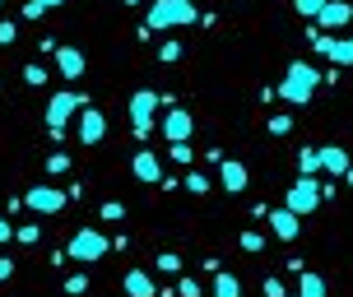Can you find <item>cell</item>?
<instances>
[{"mask_svg":"<svg viewBox=\"0 0 353 297\" xmlns=\"http://www.w3.org/2000/svg\"><path fill=\"white\" fill-rule=\"evenodd\" d=\"M316 84H321V70H316V65L293 61V65H288V74H283V84H279V98H283V103H293V107H302L312 93H316Z\"/></svg>","mask_w":353,"mask_h":297,"instance_id":"cell-1","label":"cell"},{"mask_svg":"<svg viewBox=\"0 0 353 297\" xmlns=\"http://www.w3.org/2000/svg\"><path fill=\"white\" fill-rule=\"evenodd\" d=\"M181 23H195V0H154L149 5V28H181Z\"/></svg>","mask_w":353,"mask_h":297,"instance_id":"cell-2","label":"cell"},{"mask_svg":"<svg viewBox=\"0 0 353 297\" xmlns=\"http://www.w3.org/2000/svg\"><path fill=\"white\" fill-rule=\"evenodd\" d=\"M70 112H84V98H79V93H52V103H47V130H52V140L65 135Z\"/></svg>","mask_w":353,"mask_h":297,"instance_id":"cell-3","label":"cell"},{"mask_svg":"<svg viewBox=\"0 0 353 297\" xmlns=\"http://www.w3.org/2000/svg\"><path fill=\"white\" fill-rule=\"evenodd\" d=\"M154 112H159V93L154 88H140L130 98V125H135L140 140H149V130H154Z\"/></svg>","mask_w":353,"mask_h":297,"instance_id":"cell-4","label":"cell"},{"mask_svg":"<svg viewBox=\"0 0 353 297\" xmlns=\"http://www.w3.org/2000/svg\"><path fill=\"white\" fill-rule=\"evenodd\" d=\"M107 246H112V242H107L103 232L84 227V232H74V237H70V251H65V256H70V260H84V265H88V260H103Z\"/></svg>","mask_w":353,"mask_h":297,"instance_id":"cell-5","label":"cell"},{"mask_svg":"<svg viewBox=\"0 0 353 297\" xmlns=\"http://www.w3.org/2000/svg\"><path fill=\"white\" fill-rule=\"evenodd\" d=\"M283 205H288L293 214H302V218H307V214H312V209L321 205V181H316V176H302V181H293V186H288V200H283Z\"/></svg>","mask_w":353,"mask_h":297,"instance_id":"cell-6","label":"cell"},{"mask_svg":"<svg viewBox=\"0 0 353 297\" xmlns=\"http://www.w3.org/2000/svg\"><path fill=\"white\" fill-rule=\"evenodd\" d=\"M65 200H70V191H61V186H33V191L23 195V205L37 214H56L65 209Z\"/></svg>","mask_w":353,"mask_h":297,"instance_id":"cell-7","label":"cell"},{"mask_svg":"<svg viewBox=\"0 0 353 297\" xmlns=\"http://www.w3.org/2000/svg\"><path fill=\"white\" fill-rule=\"evenodd\" d=\"M270 232H274L279 242H293L302 232V214H293L288 205H283V209H270Z\"/></svg>","mask_w":353,"mask_h":297,"instance_id":"cell-8","label":"cell"},{"mask_svg":"<svg viewBox=\"0 0 353 297\" xmlns=\"http://www.w3.org/2000/svg\"><path fill=\"white\" fill-rule=\"evenodd\" d=\"M321 33H325V28H349L353 23V5L349 0H325V10H321Z\"/></svg>","mask_w":353,"mask_h":297,"instance_id":"cell-9","label":"cell"},{"mask_svg":"<svg viewBox=\"0 0 353 297\" xmlns=\"http://www.w3.org/2000/svg\"><path fill=\"white\" fill-rule=\"evenodd\" d=\"M191 125H195V116L176 107V112H168V116H163V135H168L172 144H186V135H191Z\"/></svg>","mask_w":353,"mask_h":297,"instance_id":"cell-10","label":"cell"},{"mask_svg":"<svg viewBox=\"0 0 353 297\" xmlns=\"http://www.w3.org/2000/svg\"><path fill=\"white\" fill-rule=\"evenodd\" d=\"M103 135H107L103 112H93V107H84V112H79V144H98Z\"/></svg>","mask_w":353,"mask_h":297,"instance_id":"cell-11","label":"cell"},{"mask_svg":"<svg viewBox=\"0 0 353 297\" xmlns=\"http://www.w3.org/2000/svg\"><path fill=\"white\" fill-rule=\"evenodd\" d=\"M247 181H251L247 163H237V158H223V191H228V195H242V191H247Z\"/></svg>","mask_w":353,"mask_h":297,"instance_id":"cell-12","label":"cell"},{"mask_svg":"<svg viewBox=\"0 0 353 297\" xmlns=\"http://www.w3.org/2000/svg\"><path fill=\"white\" fill-rule=\"evenodd\" d=\"M130 172L140 176V181H163V163H159V154H154V149H140V154H135V163H130Z\"/></svg>","mask_w":353,"mask_h":297,"instance_id":"cell-13","label":"cell"},{"mask_svg":"<svg viewBox=\"0 0 353 297\" xmlns=\"http://www.w3.org/2000/svg\"><path fill=\"white\" fill-rule=\"evenodd\" d=\"M56 70L65 74V79H79L84 74V52L79 47H56Z\"/></svg>","mask_w":353,"mask_h":297,"instance_id":"cell-14","label":"cell"},{"mask_svg":"<svg viewBox=\"0 0 353 297\" xmlns=\"http://www.w3.org/2000/svg\"><path fill=\"white\" fill-rule=\"evenodd\" d=\"M121 288H125V297H159V288H154V279L144 269H130L121 279Z\"/></svg>","mask_w":353,"mask_h":297,"instance_id":"cell-15","label":"cell"},{"mask_svg":"<svg viewBox=\"0 0 353 297\" xmlns=\"http://www.w3.org/2000/svg\"><path fill=\"white\" fill-rule=\"evenodd\" d=\"M321 167H325V172H335V176H344L353 167L349 163V149H339V144H325V149H321Z\"/></svg>","mask_w":353,"mask_h":297,"instance_id":"cell-16","label":"cell"},{"mask_svg":"<svg viewBox=\"0 0 353 297\" xmlns=\"http://www.w3.org/2000/svg\"><path fill=\"white\" fill-rule=\"evenodd\" d=\"M214 297H242V283L232 279L228 269H219V279H214Z\"/></svg>","mask_w":353,"mask_h":297,"instance_id":"cell-17","label":"cell"},{"mask_svg":"<svg viewBox=\"0 0 353 297\" xmlns=\"http://www.w3.org/2000/svg\"><path fill=\"white\" fill-rule=\"evenodd\" d=\"M330 61L335 65H353V37H335L330 42Z\"/></svg>","mask_w":353,"mask_h":297,"instance_id":"cell-18","label":"cell"},{"mask_svg":"<svg viewBox=\"0 0 353 297\" xmlns=\"http://www.w3.org/2000/svg\"><path fill=\"white\" fill-rule=\"evenodd\" d=\"M302 297H325V279L312 274V269H302Z\"/></svg>","mask_w":353,"mask_h":297,"instance_id":"cell-19","label":"cell"},{"mask_svg":"<svg viewBox=\"0 0 353 297\" xmlns=\"http://www.w3.org/2000/svg\"><path fill=\"white\" fill-rule=\"evenodd\" d=\"M298 167H302V176H316L321 172V149H302V154H298Z\"/></svg>","mask_w":353,"mask_h":297,"instance_id":"cell-20","label":"cell"},{"mask_svg":"<svg viewBox=\"0 0 353 297\" xmlns=\"http://www.w3.org/2000/svg\"><path fill=\"white\" fill-rule=\"evenodd\" d=\"M293 5L302 19H321V10H325V0H293Z\"/></svg>","mask_w":353,"mask_h":297,"instance_id":"cell-21","label":"cell"},{"mask_svg":"<svg viewBox=\"0 0 353 297\" xmlns=\"http://www.w3.org/2000/svg\"><path fill=\"white\" fill-rule=\"evenodd\" d=\"M23 84L42 88V84H47V70H42V65H37V61H33V65H23Z\"/></svg>","mask_w":353,"mask_h":297,"instance_id":"cell-22","label":"cell"},{"mask_svg":"<svg viewBox=\"0 0 353 297\" xmlns=\"http://www.w3.org/2000/svg\"><path fill=\"white\" fill-rule=\"evenodd\" d=\"M288 130H293V116H288V112L270 116V135H288Z\"/></svg>","mask_w":353,"mask_h":297,"instance_id":"cell-23","label":"cell"},{"mask_svg":"<svg viewBox=\"0 0 353 297\" xmlns=\"http://www.w3.org/2000/svg\"><path fill=\"white\" fill-rule=\"evenodd\" d=\"M159 269H163V274H181V256L163 251V256H159Z\"/></svg>","mask_w":353,"mask_h":297,"instance_id":"cell-24","label":"cell"},{"mask_svg":"<svg viewBox=\"0 0 353 297\" xmlns=\"http://www.w3.org/2000/svg\"><path fill=\"white\" fill-rule=\"evenodd\" d=\"M186 191L205 195V191H210V176H205V172H191V176H186Z\"/></svg>","mask_w":353,"mask_h":297,"instance_id":"cell-25","label":"cell"},{"mask_svg":"<svg viewBox=\"0 0 353 297\" xmlns=\"http://www.w3.org/2000/svg\"><path fill=\"white\" fill-rule=\"evenodd\" d=\"M242 251H265V232H242Z\"/></svg>","mask_w":353,"mask_h":297,"instance_id":"cell-26","label":"cell"},{"mask_svg":"<svg viewBox=\"0 0 353 297\" xmlns=\"http://www.w3.org/2000/svg\"><path fill=\"white\" fill-rule=\"evenodd\" d=\"M103 218H107V223H117V218H125L121 200H107V205H103Z\"/></svg>","mask_w":353,"mask_h":297,"instance_id":"cell-27","label":"cell"},{"mask_svg":"<svg viewBox=\"0 0 353 297\" xmlns=\"http://www.w3.org/2000/svg\"><path fill=\"white\" fill-rule=\"evenodd\" d=\"M176 293H181V297H205V293H200V283H195V279H181V283H176Z\"/></svg>","mask_w":353,"mask_h":297,"instance_id":"cell-28","label":"cell"},{"mask_svg":"<svg viewBox=\"0 0 353 297\" xmlns=\"http://www.w3.org/2000/svg\"><path fill=\"white\" fill-rule=\"evenodd\" d=\"M14 37H19L14 23H0V47H14Z\"/></svg>","mask_w":353,"mask_h":297,"instance_id":"cell-29","label":"cell"},{"mask_svg":"<svg viewBox=\"0 0 353 297\" xmlns=\"http://www.w3.org/2000/svg\"><path fill=\"white\" fill-rule=\"evenodd\" d=\"M65 167H70V158H65V154H52V158H47V172H65Z\"/></svg>","mask_w":353,"mask_h":297,"instance_id":"cell-30","label":"cell"},{"mask_svg":"<svg viewBox=\"0 0 353 297\" xmlns=\"http://www.w3.org/2000/svg\"><path fill=\"white\" fill-rule=\"evenodd\" d=\"M14 237H19V242H37L42 232H37V223H23V227H19V232H14Z\"/></svg>","mask_w":353,"mask_h":297,"instance_id":"cell-31","label":"cell"},{"mask_svg":"<svg viewBox=\"0 0 353 297\" xmlns=\"http://www.w3.org/2000/svg\"><path fill=\"white\" fill-rule=\"evenodd\" d=\"M159 56H163V61H176V56H181V42H163Z\"/></svg>","mask_w":353,"mask_h":297,"instance_id":"cell-32","label":"cell"},{"mask_svg":"<svg viewBox=\"0 0 353 297\" xmlns=\"http://www.w3.org/2000/svg\"><path fill=\"white\" fill-rule=\"evenodd\" d=\"M84 288H88L84 274H70V279H65V293H84Z\"/></svg>","mask_w":353,"mask_h":297,"instance_id":"cell-33","label":"cell"},{"mask_svg":"<svg viewBox=\"0 0 353 297\" xmlns=\"http://www.w3.org/2000/svg\"><path fill=\"white\" fill-rule=\"evenodd\" d=\"M168 154H172L176 163H191V144H172V149H168Z\"/></svg>","mask_w":353,"mask_h":297,"instance_id":"cell-34","label":"cell"},{"mask_svg":"<svg viewBox=\"0 0 353 297\" xmlns=\"http://www.w3.org/2000/svg\"><path fill=\"white\" fill-rule=\"evenodd\" d=\"M42 10H47L42 0H28V5H23V19H42Z\"/></svg>","mask_w":353,"mask_h":297,"instance_id":"cell-35","label":"cell"},{"mask_svg":"<svg viewBox=\"0 0 353 297\" xmlns=\"http://www.w3.org/2000/svg\"><path fill=\"white\" fill-rule=\"evenodd\" d=\"M265 297H288V293H283L279 279H265Z\"/></svg>","mask_w":353,"mask_h":297,"instance_id":"cell-36","label":"cell"},{"mask_svg":"<svg viewBox=\"0 0 353 297\" xmlns=\"http://www.w3.org/2000/svg\"><path fill=\"white\" fill-rule=\"evenodd\" d=\"M14 232H19V227L10 223V218H0V242H10V237H14Z\"/></svg>","mask_w":353,"mask_h":297,"instance_id":"cell-37","label":"cell"},{"mask_svg":"<svg viewBox=\"0 0 353 297\" xmlns=\"http://www.w3.org/2000/svg\"><path fill=\"white\" fill-rule=\"evenodd\" d=\"M10 274H14V260H0V283L10 279Z\"/></svg>","mask_w":353,"mask_h":297,"instance_id":"cell-38","label":"cell"},{"mask_svg":"<svg viewBox=\"0 0 353 297\" xmlns=\"http://www.w3.org/2000/svg\"><path fill=\"white\" fill-rule=\"evenodd\" d=\"M42 5H47V10H52V5H65V0H42Z\"/></svg>","mask_w":353,"mask_h":297,"instance_id":"cell-39","label":"cell"},{"mask_svg":"<svg viewBox=\"0 0 353 297\" xmlns=\"http://www.w3.org/2000/svg\"><path fill=\"white\" fill-rule=\"evenodd\" d=\"M344 176H349V186H353V167H349V172H344Z\"/></svg>","mask_w":353,"mask_h":297,"instance_id":"cell-40","label":"cell"},{"mask_svg":"<svg viewBox=\"0 0 353 297\" xmlns=\"http://www.w3.org/2000/svg\"><path fill=\"white\" fill-rule=\"evenodd\" d=\"M121 5H135V0H121Z\"/></svg>","mask_w":353,"mask_h":297,"instance_id":"cell-41","label":"cell"},{"mask_svg":"<svg viewBox=\"0 0 353 297\" xmlns=\"http://www.w3.org/2000/svg\"><path fill=\"white\" fill-rule=\"evenodd\" d=\"M298 297H302V293H298Z\"/></svg>","mask_w":353,"mask_h":297,"instance_id":"cell-42","label":"cell"}]
</instances>
